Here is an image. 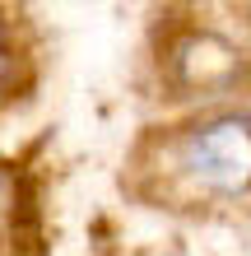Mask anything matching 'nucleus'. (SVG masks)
Here are the masks:
<instances>
[{
    "mask_svg": "<svg viewBox=\"0 0 251 256\" xmlns=\"http://www.w3.org/2000/svg\"><path fill=\"white\" fill-rule=\"evenodd\" d=\"M130 186L172 214H242L251 210V108H191L149 126L130 149Z\"/></svg>",
    "mask_w": 251,
    "mask_h": 256,
    "instance_id": "obj_1",
    "label": "nucleus"
},
{
    "mask_svg": "<svg viewBox=\"0 0 251 256\" xmlns=\"http://www.w3.org/2000/svg\"><path fill=\"white\" fill-rule=\"evenodd\" d=\"M247 80H251V52L214 24L172 28L158 52V84L172 102H182V112L238 102Z\"/></svg>",
    "mask_w": 251,
    "mask_h": 256,
    "instance_id": "obj_2",
    "label": "nucleus"
},
{
    "mask_svg": "<svg viewBox=\"0 0 251 256\" xmlns=\"http://www.w3.org/2000/svg\"><path fill=\"white\" fill-rule=\"evenodd\" d=\"M37 196L28 172L9 154H0V256H23L28 233H33Z\"/></svg>",
    "mask_w": 251,
    "mask_h": 256,
    "instance_id": "obj_3",
    "label": "nucleus"
},
{
    "mask_svg": "<svg viewBox=\"0 0 251 256\" xmlns=\"http://www.w3.org/2000/svg\"><path fill=\"white\" fill-rule=\"evenodd\" d=\"M28 84H33V47L23 38L19 14L0 10V116L23 98Z\"/></svg>",
    "mask_w": 251,
    "mask_h": 256,
    "instance_id": "obj_4",
    "label": "nucleus"
},
{
    "mask_svg": "<svg viewBox=\"0 0 251 256\" xmlns=\"http://www.w3.org/2000/svg\"><path fill=\"white\" fill-rule=\"evenodd\" d=\"M140 256H196V252L182 247V242H168V247H149V252H140Z\"/></svg>",
    "mask_w": 251,
    "mask_h": 256,
    "instance_id": "obj_5",
    "label": "nucleus"
}]
</instances>
